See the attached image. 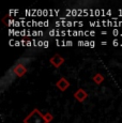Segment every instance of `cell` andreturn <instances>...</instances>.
Returning <instances> with one entry per match:
<instances>
[{"instance_id": "obj_1", "label": "cell", "mask_w": 122, "mask_h": 123, "mask_svg": "<svg viewBox=\"0 0 122 123\" xmlns=\"http://www.w3.org/2000/svg\"><path fill=\"white\" fill-rule=\"evenodd\" d=\"M24 123H48L45 115H43L37 108H34L24 119Z\"/></svg>"}, {"instance_id": "obj_2", "label": "cell", "mask_w": 122, "mask_h": 123, "mask_svg": "<svg viewBox=\"0 0 122 123\" xmlns=\"http://www.w3.org/2000/svg\"><path fill=\"white\" fill-rule=\"evenodd\" d=\"M13 73L16 75L17 77H22L24 76V75L27 73V68L24 64H22V63H17V64L15 65V67L13 68Z\"/></svg>"}, {"instance_id": "obj_3", "label": "cell", "mask_w": 122, "mask_h": 123, "mask_svg": "<svg viewBox=\"0 0 122 123\" xmlns=\"http://www.w3.org/2000/svg\"><path fill=\"white\" fill-rule=\"evenodd\" d=\"M50 63L56 68H60V65H62L64 63V58L61 57L60 55H55L53 58H50Z\"/></svg>"}, {"instance_id": "obj_4", "label": "cell", "mask_w": 122, "mask_h": 123, "mask_svg": "<svg viewBox=\"0 0 122 123\" xmlns=\"http://www.w3.org/2000/svg\"><path fill=\"white\" fill-rule=\"evenodd\" d=\"M74 98H76L78 102H80V103H83L84 101L86 100L87 98H88V93L85 91L84 89H78L76 92L74 93Z\"/></svg>"}, {"instance_id": "obj_5", "label": "cell", "mask_w": 122, "mask_h": 123, "mask_svg": "<svg viewBox=\"0 0 122 123\" xmlns=\"http://www.w3.org/2000/svg\"><path fill=\"white\" fill-rule=\"evenodd\" d=\"M56 86H57V88L59 89L60 91H65V90H67L70 87V82L67 80V78H64V77H61V78L57 81Z\"/></svg>"}, {"instance_id": "obj_6", "label": "cell", "mask_w": 122, "mask_h": 123, "mask_svg": "<svg viewBox=\"0 0 122 123\" xmlns=\"http://www.w3.org/2000/svg\"><path fill=\"white\" fill-rule=\"evenodd\" d=\"M93 81H94L95 84L100 85V84H102V82L104 81V77H103V75H102V74L98 73V74H95L94 76H93Z\"/></svg>"}, {"instance_id": "obj_7", "label": "cell", "mask_w": 122, "mask_h": 123, "mask_svg": "<svg viewBox=\"0 0 122 123\" xmlns=\"http://www.w3.org/2000/svg\"><path fill=\"white\" fill-rule=\"evenodd\" d=\"M49 35L50 37H60L61 35V31H59V30H56V29H53L49 31Z\"/></svg>"}, {"instance_id": "obj_8", "label": "cell", "mask_w": 122, "mask_h": 123, "mask_svg": "<svg viewBox=\"0 0 122 123\" xmlns=\"http://www.w3.org/2000/svg\"><path fill=\"white\" fill-rule=\"evenodd\" d=\"M25 13L28 16H32V15H36V13H37V10H36V9H33V10H26Z\"/></svg>"}, {"instance_id": "obj_9", "label": "cell", "mask_w": 122, "mask_h": 123, "mask_svg": "<svg viewBox=\"0 0 122 123\" xmlns=\"http://www.w3.org/2000/svg\"><path fill=\"white\" fill-rule=\"evenodd\" d=\"M45 117H46V119H47L48 123H49V122L51 121V120L54 119V117H53V116H51V115H50V113H49V112H46V113H45Z\"/></svg>"}, {"instance_id": "obj_10", "label": "cell", "mask_w": 122, "mask_h": 123, "mask_svg": "<svg viewBox=\"0 0 122 123\" xmlns=\"http://www.w3.org/2000/svg\"><path fill=\"white\" fill-rule=\"evenodd\" d=\"M26 46H28V47H30V46H33V42H31V41H26Z\"/></svg>"}, {"instance_id": "obj_11", "label": "cell", "mask_w": 122, "mask_h": 123, "mask_svg": "<svg viewBox=\"0 0 122 123\" xmlns=\"http://www.w3.org/2000/svg\"><path fill=\"white\" fill-rule=\"evenodd\" d=\"M112 45H114V46H118L119 45L118 40H114V41H112Z\"/></svg>"}, {"instance_id": "obj_12", "label": "cell", "mask_w": 122, "mask_h": 123, "mask_svg": "<svg viewBox=\"0 0 122 123\" xmlns=\"http://www.w3.org/2000/svg\"><path fill=\"white\" fill-rule=\"evenodd\" d=\"M112 34L115 35V37H117V35L119 34V30H117V29H115L114 31H112Z\"/></svg>"}, {"instance_id": "obj_13", "label": "cell", "mask_w": 122, "mask_h": 123, "mask_svg": "<svg viewBox=\"0 0 122 123\" xmlns=\"http://www.w3.org/2000/svg\"><path fill=\"white\" fill-rule=\"evenodd\" d=\"M65 44H67V46H72V45H73V42L72 41H67L65 42Z\"/></svg>"}, {"instance_id": "obj_14", "label": "cell", "mask_w": 122, "mask_h": 123, "mask_svg": "<svg viewBox=\"0 0 122 123\" xmlns=\"http://www.w3.org/2000/svg\"><path fill=\"white\" fill-rule=\"evenodd\" d=\"M43 44H44L43 41H39V42H37V46H40V47H43Z\"/></svg>"}, {"instance_id": "obj_15", "label": "cell", "mask_w": 122, "mask_h": 123, "mask_svg": "<svg viewBox=\"0 0 122 123\" xmlns=\"http://www.w3.org/2000/svg\"><path fill=\"white\" fill-rule=\"evenodd\" d=\"M43 47H44V48H47V47H48V42H47V41H44Z\"/></svg>"}, {"instance_id": "obj_16", "label": "cell", "mask_w": 122, "mask_h": 123, "mask_svg": "<svg viewBox=\"0 0 122 123\" xmlns=\"http://www.w3.org/2000/svg\"><path fill=\"white\" fill-rule=\"evenodd\" d=\"M94 46H95V42L94 41H91L90 42V47H92V48H93Z\"/></svg>"}, {"instance_id": "obj_17", "label": "cell", "mask_w": 122, "mask_h": 123, "mask_svg": "<svg viewBox=\"0 0 122 123\" xmlns=\"http://www.w3.org/2000/svg\"><path fill=\"white\" fill-rule=\"evenodd\" d=\"M15 43V46H20L22 45V42H19V41H16V42H14Z\"/></svg>"}, {"instance_id": "obj_18", "label": "cell", "mask_w": 122, "mask_h": 123, "mask_svg": "<svg viewBox=\"0 0 122 123\" xmlns=\"http://www.w3.org/2000/svg\"><path fill=\"white\" fill-rule=\"evenodd\" d=\"M18 12H19L18 10H15V11H10V12H9V14H15V13H18Z\"/></svg>"}, {"instance_id": "obj_19", "label": "cell", "mask_w": 122, "mask_h": 123, "mask_svg": "<svg viewBox=\"0 0 122 123\" xmlns=\"http://www.w3.org/2000/svg\"><path fill=\"white\" fill-rule=\"evenodd\" d=\"M48 25H49V22L48 20H45V22H44V27H47Z\"/></svg>"}, {"instance_id": "obj_20", "label": "cell", "mask_w": 122, "mask_h": 123, "mask_svg": "<svg viewBox=\"0 0 122 123\" xmlns=\"http://www.w3.org/2000/svg\"><path fill=\"white\" fill-rule=\"evenodd\" d=\"M85 46H89V47H90V42H89V41H85Z\"/></svg>"}, {"instance_id": "obj_21", "label": "cell", "mask_w": 122, "mask_h": 123, "mask_svg": "<svg viewBox=\"0 0 122 123\" xmlns=\"http://www.w3.org/2000/svg\"><path fill=\"white\" fill-rule=\"evenodd\" d=\"M90 35H91V37H94V35H95V32H94V31H90Z\"/></svg>"}, {"instance_id": "obj_22", "label": "cell", "mask_w": 122, "mask_h": 123, "mask_svg": "<svg viewBox=\"0 0 122 123\" xmlns=\"http://www.w3.org/2000/svg\"><path fill=\"white\" fill-rule=\"evenodd\" d=\"M22 46H26V41H22Z\"/></svg>"}, {"instance_id": "obj_23", "label": "cell", "mask_w": 122, "mask_h": 123, "mask_svg": "<svg viewBox=\"0 0 122 123\" xmlns=\"http://www.w3.org/2000/svg\"><path fill=\"white\" fill-rule=\"evenodd\" d=\"M101 44H102V45H107V42H102V43H101Z\"/></svg>"}]
</instances>
